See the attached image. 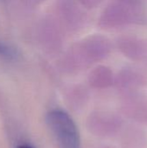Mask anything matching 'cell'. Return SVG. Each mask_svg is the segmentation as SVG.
Masks as SVG:
<instances>
[{
    "label": "cell",
    "mask_w": 147,
    "mask_h": 148,
    "mask_svg": "<svg viewBox=\"0 0 147 148\" xmlns=\"http://www.w3.org/2000/svg\"><path fill=\"white\" fill-rule=\"evenodd\" d=\"M47 123L59 148H81L78 128L68 113L54 109L47 114Z\"/></svg>",
    "instance_id": "6da1fadb"
},
{
    "label": "cell",
    "mask_w": 147,
    "mask_h": 148,
    "mask_svg": "<svg viewBox=\"0 0 147 148\" xmlns=\"http://www.w3.org/2000/svg\"><path fill=\"white\" fill-rule=\"evenodd\" d=\"M10 54V50L8 47H6L5 45H3V43L0 42V55H5L8 56Z\"/></svg>",
    "instance_id": "7a4b0ae2"
},
{
    "label": "cell",
    "mask_w": 147,
    "mask_h": 148,
    "mask_svg": "<svg viewBox=\"0 0 147 148\" xmlns=\"http://www.w3.org/2000/svg\"><path fill=\"white\" fill-rule=\"evenodd\" d=\"M16 148H34L32 146L28 145V144H20L19 146H17Z\"/></svg>",
    "instance_id": "3957f363"
}]
</instances>
